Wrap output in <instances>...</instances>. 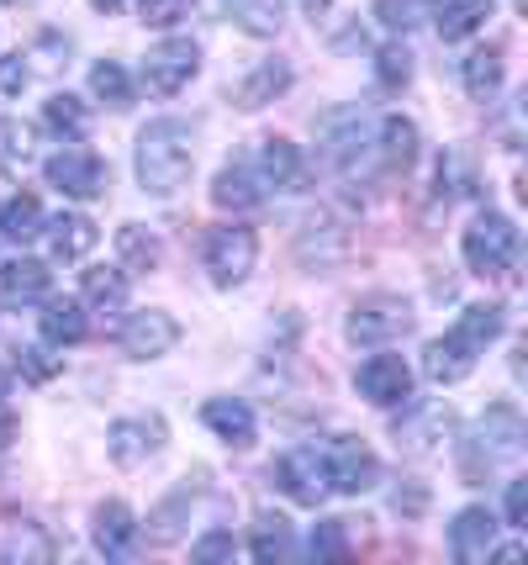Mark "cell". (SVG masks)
I'll use <instances>...</instances> for the list:
<instances>
[{
	"label": "cell",
	"instance_id": "cell-39",
	"mask_svg": "<svg viewBox=\"0 0 528 565\" xmlns=\"http://www.w3.org/2000/svg\"><path fill=\"white\" fill-rule=\"evenodd\" d=\"M26 64H22V53H0V100H22L26 90Z\"/></svg>",
	"mask_w": 528,
	"mask_h": 565
},
{
	"label": "cell",
	"instance_id": "cell-12",
	"mask_svg": "<svg viewBox=\"0 0 528 565\" xmlns=\"http://www.w3.org/2000/svg\"><path fill=\"white\" fill-rule=\"evenodd\" d=\"M117 344H122L127 360H159V354H170L180 344V322L170 312H159V307L132 312L122 322V333H117Z\"/></svg>",
	"mask_w": 528,
	"mask_h": 565
},
{
	"label": "cell",
	"instance_id": "cell-9",
	"mask_svg": "<svg viewBox=\"0 0 528 565\" xmlns=\"http://www.w3.org/2000/svg\"><path fill=\"white\" fill-rule=\"evenodd\" d=\"M354 392L365 396L370 407H407L412 370H407L402 354H370L365 365L354 370Z\"/></svg>",
	"mask_w": 528,
	"mask_h": 565
},
{
	"label": "cell",
	"instance_id": "cell-6",
	"mask_svg": "<svg viewBox=\"0 0 528 565\" xmlns=\"http://www.w3.org/2000/svg\"><path fill=\"white\" fill-rule=\"evenodd\" d=\"M196 70H202V49H196L191 38H164V43L149 49V58H143V85H149L159 100H170L196 79Z\"/></svg>",
	"mask_w": 528,
	"mask_h": 565
},
{
	"label": "cell",
	"instance_id": "cell-38",
	"mask_svg": "<svg viewBox=\"0 0 528 565\" xmlns=\"http://www.w3.org/2000/svg\"><path fill=\"white\" fill-rule=\"evenodd\" d=\"M32 159V132L11 117H0V164H26Z\"/></svg>",
	"mask_w": 528,
	"mask_h": 565
},
{
	"label": "cell",
	"instance_id": "cell-8",
	"mask_svg": "<svg viewBox=\"0 0 528 565\" xmlns=\"http://www.w3.org/2000/svg\"><path fill=\"white\" fill-rule=\"evenodd\" d=\"M323 466H327V487L333 492H344V497H359V492H370L380 481V460H376V449L365 439H333L327 444V455H323Z\"/></svg>",
	"mask_w": 528,
	"mask_h": 565
},
{
	"label": "cell",
	"instance_id": "cell-18",
	"mask_svg": "<svg viewBox=\"0 0 528 565\" xmlns=\"http://www.w3.org/2000/svg\"><path fill=\"white\" fill-rule=\"evenodd\" d=\"M254 174L265 191H297L302 185V153L291 138H265L259 159H254Z\"/></svg>",
	"mask_w": 528,
	"mask_h": 565
},
{
	"label": "cell",
	"instance_id": "cell-46",
	"mask_svg": "<svg viewBox=\"0 0 528 565\" xmlns=\"http://www.w3.org/2000/svg\"><path fill=\"white\" fill-rule=\"evenodd\" d=\"M6 386H11V375H6V370H0V396H6Z\"/></svg>",
	"mask_w": 528,
	"mask_h": 565
},
{
	"label": "cell",
	"instance_id": "cell-30",
	"mask_svg": "<svg viewBox=\"0 0 528 565\" xmlns=\"http://www.w3.org/2000/svg\"><path fill=\"white\" fill-rule=\"evenodd\" d=\"M79 291H85V301H90L96 312H122L127 307V270L122 265H111V270L96 265V270H85V286H79Z\"/></svg>",
	"mask_w": 528,
	"mask_h": 565
},
{
	"label": "cell",
	"instance_id": "cell-7",
	"mask_svg": "<svg viewBox=\"0 0 528 565\" xmlns=\"http://www.w3.org/2000/svg\"><path fill=\"white\" fill-rule=\"evenodd\" d=\"M43 180H49L58 196H69V201L106 196V164L90 153V148H58L49 164H43Z\"/></svg>",
	"mask_w": 528,
	"mask_h": 565
},
{
	"label": "cell",
	"instance_id": "cell-1",
	"mask_svg": "<svg viewBox=\"0 0 528 565\" xmlns=\"http://www.w3.org/2000/svg\"><path fill=\"white\" fill-rule=\"evenodd\" d=\"M503 328H507V312L497 307V301H471V307L454 318L450 333L423 349V375L428 381H439V386L465 381V375L476 370V360L486 354V344L503 339Z\"/></svg>",
	"mask_w": 528,
	"mask_h": 565
},
{
	"label": "cell",
	"instance_id": "cell-41",
	"mask_svg": "<svg viewBox=\"0 0 528 565\" xmlns=\"http://www.w3.org/2000/svg\"><path fill=\"white\" fill-rule=\"evenodd\" d=\"M17 370H22L26 381H53V375H58V360H53L49 349H22V354H17Z\"/></svg>",
	"mask_w": 528,
	"mask_h": 565
},
{
	"label": "cell",
	"instance_id": "cell-43",
	"mask_svg": "<svg viewBox=\"0 0 528 565\" xmlns=\"http://www.w3.org/2000/svg\"><path fill=\"white\" fill-rule=\"evenodd\" d=\"M17 439V418H11V413H6V407H0V449H6V444Z\"/></svg>",
	"mask_w": 528,
	"mask_h": 565
},
{
	"label": "cell",
	"instance_id": "cell-37",
	"mask_svg": "<svg viewBox=\"0 0 528 565\" xmlns=\"http://www.w3.org/2000/svg\"><path fill=\"white\" fill-rule=\"evenodd\" d=\"M191 6L196 0H138V17H143V26H180L191 17Z\"/></svg>",
	"mask_w": 528,
	"mask_h": 565
},
{
	"label": "cell",
	"instance_id": "cell-33",
	"mask_svg": "<svg viewBox=\"0 0 528 565\" xmlns=\"http://www.w3.org/2000/svg\"><path fill=\"white\" fill-rule=\"evenodd\" d=\"M254 561H280L285 550H291V523L280 513H265L259 523H254Z\"/></svg>",
	"mask_w": 528,
	"mask_h": 565
},
{
	"label": "cell",
	"instance_id": "cell-45",
	"mask_svg": "<svg viewBox=\"0 0 528 565\" xmlns=\"http://www.w3.org/2000/svg\"><path fill=\"white\" fill-rule=\"evenodd\" d=\"M90 6H96V11H117L122 0H90Z\"/></svg>",
	"mask_w": 528,
	"mask_h": 565
},
{
	"label": "cell",
	"instance_id": "cell-19",
	"mask_svg": "<svg viewBox=\"0 0 528 565\" xmlns=\"http://www.w3.org/2000/svg\"><path fill=\"white\" fill-rule=\"evenodd\" d=\"M43 233H49L53 259H64V265H75V259H85L90 248L101 244L96 222H90V217H79V212H58V217H49V222H43Z\"/></svg>",
	"mask_w": 528,
	"mask_h": 565
},
{
	"label": "cell",
	"instance_id": "cell-29",
	"mask_svg": "<svg viewBox=\"0 0 528 565\" xmlns=\"http://www.w3.org/2000/svg\"><path fill=\"white\" fill-rule=\"evenodd\" d=\"M43 206L37 196H11L0 201V233L11 238V244H32V238H43Z\"/></svg>",
	"mask_w": 528,
	"mask_h": 565
},
{
	"label": "cell",
	"instance_id": "cell-3",
	"mask_svg": "<svg viewBox=\"0 0 528 565\" xmlns=\"http://www.w3.org/2000/svg\"><path fill=\"white\" fill-rule=\"evenodd\" d=\"M460 254H465L471 275H481V280L513 275V265H518V227H513V217H507V212H481V217L465 227Z\"/></svg>",
	"mask_w": 528,
	"mask_h": 565
},
{
	"label": "cell",
	"instance_id": "cell-36",
	"mask_svg": "<svg viewBox=\"0 0 528 565\" xmlns=\"http://www.w3.org/2000/svg\"><path fill=\"white\" fill-rule=\"evenodd\" d=\"M306 555H312V561H344V555H349L344 523H317L312 540H306Z\"/></svg>",
	"mask_w": 528,
	"mask_h": 565
},
{
	"label": "cell",
	"instance_id": "cell-23",
	"mask_svg": "<svg viewBox=\"0 0 528 565\" xmlns=\"http://www.w3.org/2000/svg\"><path fill=\"white\" fill-rule=\"evenodd\" d=\"M428 17H433V26H439V38H444V43H465L471 32H481V26H486V17H492V0H439Z\"/></svg>",
	"mask_w": 528,
	"mask_h": 565
},
{
	"label": "cell",
	"instance_id": "cell-11",
	"mask_svg": "<svg viewBox=\"0 0 528 565\" xmlns=\"http://www.w3.org/2000/svg\"><path fill=\"white\" fill-rule=\"evenodd\" d=\"M280 481V492L291 497V502H302V508H317L333 487H327V466L317 449H291V455H280L276 470H270Z\"/></svg>",
	"mask_w": 528,
	"mask_h": 565
},
{
	"label": "cell",
	"instance_id": "cell-34",
	"mask_svg": "<svg viewBox=\"0 0 528 565\" xmlns=\"http://www.w3.org/2000/svg\"><path fill=\"white\" fill-rule=\"evenodd\" d=\"M376 79H380V90H407V79H412V53H407L402 43H386V49L376 53Z\"/></svg>",
	"mask_w": 528,
	"mask_h": 565
},
{
	"label": "cell",
	"instance_id": "cell-2",
	"mask_svg": "<svg viewBox=\"0 0 528 565\" xmlns=\"http://www.w3.org/2000/svg\"><path fill=\"white\" fill-rule=\"evenodd\" d=\"M196 138H191V122L180 117H153L138 143H132V170H138V185L149 196H175L180 185L191 180V164H196Z\"/></svg>",
	"mask_w": 528,
	"mask_h": 565
},
{
	"label": "cell",
	"instance_id": "cell-10",
	"mask_svg": "<svg viewBox=\"0 0 528 565\" xmlns=\"http://www.w3.org/2000/svg\"><path fill=\"white\" fill-rule=\"evenodd\" d=\"M164 418L159 413H138V418H117L106 428V455L117 460V466H143L153 460L159 449H164Z\"/></svg>",
	"mask_w": 528,
	"mask_h": 565
},
{
	"label": "cell",
	"instance_id": "cell-26",
	"mask_svg": "<svg viewBox=\"0 0 528 565\" xmlns=\"http://www.w3.org/2000/svg\"><path fill=\"white\" fill-rule=\"evenodd\" d=\"M117 265L127 275H149L159 265V238H153L143 222H122L117 227Z\"/></svg>",
	"mask_w": 528,
	"mask_h": 565
},
{
	"label": "cell",
	"instance_id": "cell-40",
	"mask_svg": "<svg viewBox=\"0 0 528 565\" xmlns=\"http://www.w3.org/2000/svg\"><path fill=\"white\" fill-rule=\"evenodd\" d=\"M233 550H238V544H233V534H227V529H212L206 540L191 544V561H202V565H212V561H233Z\"/></svg>",
	"mask_w": 528,
	"mask_h": 565
},
{
	"label": "cell",
	"instance_id": "cell-22",
	"mask_svg": "<svg viewBox=\"0 0 528 565\" xmlns=\"http://www.w3.org/2000/svg\"><path fill=\"white\" fill-rule=\"evenodd\" d=\"M212 201L223 206V212H249V206H259L265 201V185H259V174H254V164H223L217 170V180H212Z\"/></svg>",
	"mask_w": 528,
	"mask_h": 565
},
{
	"label": "cell",
	"instance_id": "cell-35",
	"mask_svg": "<svg viewBox=\"0 0 528 565\" xmlns=\"http://www.w3.org/2000/svg\"><path fill=\"white\" fill-rule=\"evenodd\" d=\"M428 11H433L428 0H376V22L386 26V32H412Z\"/></svg>",
	"mask_w": 528,
	"mask_h": 565
},
{
	"label": "cell",
	"instance_id": "cell-25",
	"mask_svg": "<svg viewBox=\"0 0 528 565\" xmlns=\"http://www.w3.org/2000/svg\"><path fill=\"white\" fill-rule=\"evenodd\" d=\"M43 127L53 138H64V143H79L90 132V106L79 96H69V90H58V96L43 100Z\"/></svg>",
	"mask_w": 528,
	"mask_h": 565
},
{
	"label": "cell",
	"instance_id": "cell-5",
	"mask_svg": "<svg viewBox=\"0 0 528 565\" xmlns=\"http://www.w3.org/2000/svg\"><path fill=\"white\" fill-rule=\"evenodd\" d=\"M254 259H259V238H254V227H238V222H227V227H212L206 233V254L202 265L212 275V286H244L254 275Z\"/></svg>",
	"mask_w": 528,
	"mask_h": 565
},
{
	"label": "cell",
	"instance_id": "cell-31",
	"mask_svg": "<svg viewBox=\"0 0 528 565\" xmlns=\"http://www.w3.org/2000/svg\"><path fill=\"white\" fill-rule=\"evenodd\" d=\"M412 159H418V122L386 117V122H380V164H386V170H407Z\"/></svg>",
	"mask_w": 528,
	"mask_h": 565
},
{
	"label": "cell",
	"instance_id": "cell-24",
	"mask_svg": "<svg viewBox=\"0 0 528 565\" xmlns=\"http://www.w3.org/2000/svg\"><path fill=\"white\" fill-rule=\"evenodd\" d=\"M49 265L43 259H6L0 265V296L6 301H43L49 296Z\"/></svg>",
	"mask_w": 528,
	"mask_h": 565
},
{
	"label": "cell",
	"instance_id": "cell-32",
	"mask_svg": "<svg viewBox=\"0 0 528 565\" xmlns=\"http://www.w3.org/2000/svg\"><path fill=\"white\" fill-rule=\"evenodd\" d=\"M90 96L106 100L111 111H127L132 106V79L117 58H101V64H90Z\"/></svg>",
	"mask_w": 528,
	"mask_h": 565
},
{
	"label": "cell",
	"instance_id": "cell-15",
	"mask_svg": "<svg viewBox=\"0 0 528 565\" xmlns=\"http://www.w3.org/2000/svg\"><path fill=\"white\" fill-rule=\"evenodd\" d=\"M492 544H497V518L486 513V508H460L450 523V550L460 565H476L492 555Z\"/></svg>",
	"mask_w": 528,
	"mask_h": 565
},
{
	"label": "cell",
	"instance_id": "cell-42",
	"mask_svg": "<svg viewBox=\"0 0 528 565\" xmlns=\"http://www.w3.org/2000/svg\"><path fill=\"white\" fill-rule=\"evenodd\" d=\"M507 529H528V481H507Z\"/></svg>",
	"mask_w": 528,
	"mask_h": 565
},
{
	"label": "cell",
	"instance_id": "cell-17",
	"mask_svg": "<svg viewBox=\"0 0 528 565\" xmlns=\"http://www.w3.org/2000/svg\"><path fill=\"white\" fill-rule=\"evenodd\" d=\"M37 328L53 349H69L90 333V318H85V301L75 296H43V312H37Z\"/></svg>",
	"mask_w": 528,
	"mask_h": 565
},
{
	"label": "cell",
	"instance_id": "cell-28",
	"mask_svg": "<svg viewBox=\"0 0 528 565\" xmlns=\"http://www.w3.org/2000/svg\"><path fill=\"white\" fill-rule=\"evenodd\" d=\"M460 79H465V90L476 100H492L503 90V49H476L465 53V64H460Z\"/></svg>",
	"mask_w": 528,
	"mask_h": 565
},
{
	"label": "cell",
	"instance_id": "cell-13",
	"mask_svg": "<svg viewBox=\"0 0 528 565\" xmlns=\"http://www.w3.org/2000/svg\"><path fill=\"white\" fill-rule=\"evenodd\" d=\"M524 413L513 407V402H497V407H486V418L476 423V449L486 455V466L492 460H518L524 455Z\"/></svg>",
	"mask_w": 528,
	"mask_h": 565
},
{
	"label": "cell",
	"instance_id": "cell-16",
	"mask_svg": "<svg viewBox=\"0 0 528 565\" xmlns=\"http://www.w3.org/2000/svg\"><path fill=\"white\" fill-rule=\"evenodd\" d=\"M202 423L223 444H233V449H249L254 434H259L254 407H249V402H238V396H212V402H202Z\"/></svg>",
	"mask_w": 528,
	"mask_h": 565
},
{
	"label": "cell",
	"instance_id": "cell-4",
	"mask_svg": "<svg viewBox=\"0 0 528 565\" xmlns=\"http://www.w3.org/2000/svg\"><path fill=\"white\" fill-rule=\"evenodd\" d=\"M407 328H412V301H407V296H391V291L359 296V301H354V312H349V322H344L349 344H359V349L391 344V339H402Z\"/></svg>",
	"mask_w": 528,
	"mask_h": 565
},
{
	"label": "cell",
	"instance_id": "cell-21",
	"mask_svg": "<svg viewBox=\"0 0 528 565\" xmlns=\"http://www.w3.org/2000/svg\"><path fill=\"white\" fill-rule=\"evenodd\" d=\"M291 90V64L285 58H265L254 74H244L238 85H233V100L244 106V111H259V106H270L276 96Z\"/></svg>",
	"mask_w": 528,
	"mask_h": 565
},
{
	"label": "cell",
	"instance_id": "cell-20",
	"mask_svg": "<svg viewBox=\"0 0 528 565\" xmlns=\"http://www.w3.org/2000/svg\"><path fill=\"white\" fill-rule=\"evenodd\" d=\"M90 540H96V550H101L106 561H122L127 550H132V540H138L132 508H127V502H101V508H96V523H90Z\"/></svg>",
	"mask_w": 528,
	"mask_h": 565
},
{
	"label": "cell",
	"instance_id": "cell-44",
	"mask_svg": "<svg viewBox=\"0 0 528 565\" xmlns=\"http://www.w3.org/2000/svg\"><path fill=\"white\" fill-rule=\"evenodd\" d=\"M302 6H306V17H323V11L333 6V0H302Z\"/></svg>",
	"mask_w": 528,
	"mask_h": 565
},
{
	"label": "cell",
	"instance_id": "cell-27",
	"mask_svg": "<svg viewBox=\"0 0 528 565\" xmlns=\"http://www.w3.org/2000/svg\"><path fill=\"white\" fill-rule=\"evenodd\" d=\"M223 11L249 38H276L280 22H285V0H223Z\"/></svg>",
	"mask_w": 528,
	"mask_h": 565
},
{
	"label": "cell",
	"instance_id": "cell-14",
	"mask_svg": "<svg viewBox=\"0 0 528 565\" xmlns=\"http://www.w3.org/2000/svg\"><path fill=\"white\" fill-rule=\"evenodd\" d=\"M450 407H439V402H423V407H412L402 423H397V449H407V455H433L439 444L450 439Z\"/></svg>",
	"mask_w": 528,
	"mask_h": 565
}]
</instances>
